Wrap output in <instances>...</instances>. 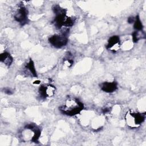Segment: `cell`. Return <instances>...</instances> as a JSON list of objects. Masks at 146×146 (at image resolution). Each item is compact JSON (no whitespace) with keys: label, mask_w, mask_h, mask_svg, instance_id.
I'll return each instance as SVG.
<instances>
[{"label":"cell","mask_w":146,"mask_h":146,"mask_svg":"<svg viewBox=\"0 0 146 146\" xmlns=\"http://www.w3.org/2000/svg\"><path fill=\"white\" fill-rule=\"evenodd\" d=\"M26 67L30 70V71L33 75V76H34L35 77L37 76V75L36 73V70H35L34 64V62L32 60H30L29 63L27 64Z\"/></svg>","instance_id":"obj_9"},{"label":"cell","mask_w":146,"mask_h":146,"mask_svg":"<svg viewBox=\"0 0 146 146\" xmlns=\"http://www.w3.org/2000/svg\"><path fill=\"white\" fill-rule=\"evenodd\" d=\"M132 39L134 42H137L139 40V37L138 36V33L137 31H134L132 33Z\"/></svg>","instance_id":"obj_10"},{"label":"cell","mask_w":146,"mask_h":146,"mask_svg":"<svg viewBox=\"0 0 146 146\" xmlns=\"http://www.w3.org/2000/svg\"><path fill=\"white\" fill-rule=\"evenodd\" d=\"M145 119L144 113H133L128 112L125 115V120L127 125L132 128H136L140 125Z\"/></svg>","instance_id":"obj_2"},{"label":"cell","mask_w":146,"mask_h":146,"mask_svg":"<svg viewBox=\"0 0 146 146\" xmlns=\"http://www.w3.org/2000/svg\"><path fill=\"white\" fill-rule=\"evenodd\" d=\"M101 89L106 92H113L117 89V83L115 82H104L102 84Z\"/></svg>","instance_id":"obj_6"},{"label":"cell","mask_w":146,"mask_h":146,"mask_svg":"<svg viewBox=\"0 0 146 146\" xmlns=\"http://www.w3.org/2000/svg\"><path fill=\"white\" fill-rule=\"evenodd\" d=\"M49 42L56 48H60L64 46L68 42V39L65 34L62 35H54L48 39Z\"/></svg>","instance_id":"obj_3"},{"label":"cell","mask_w":146,"mask_h":146,"mask_svg":"<svg viewBox=\"0 0 146 146\" xmlns=\"http://www.w3.org/2000/svg\"><path fill=\"white\" fill-rule=\"evenodd\" d=\"M83 104L80 101L75 99H69L66 100L65 104L60 107V111L65 115L74 116L79 113L83 109Z\"/></svg>","instance_id":"obj_1"},{"label":"cell","mask_w":146,"mask_h":146,"mask_svg":"<svg viewBox=\"0 0 146 146\" xmlns=\"http://www.w3.org/2000/svg\"><path fill=\"white\" fill-rule=\"evenodd\" d=\"M134 21H135V18L133 17H130L128 18V22L129 23H132L134 22Z\"/></svg>","instance_id":"obj_11"},{"label":"cell","mask_w":146,"mask_h":146,"mask_svg":"<svg viewBox=\"0 0 146 146\" xmlns=\"http://www.w3.org/2000/svg\"><path fill=\"white\" fill-rule=\"evenodd\" d=\"M120 46V39L118 36H111L108 41L107 45V48L111 50V51H117Z\"/></svg>","instance_id":"obj_5"},{"label":"cell","mask_w":146,"mask_h":146,"mask_svg":"<svg viewBox=\"0 0 146 146\" xmlns=\"http://www.w3.org/2000/svg\"><path fill=\"white\" fill-rule=\"evenodd\" d=\"M15 19L22 25L27 22V11L23 6H21L14 15Z\"/></svg>","instance_id":"obj_4"},{"label":"cell","mask_w":146,"mask_h":146,"mask_svg":"<svg viewBox=\"0 0 146 146\" xmlns=\"http://www.w3.org/2000/svg\"><path fill=\"white\" fill-rule=\"evenodd\" d=\"M1 61L9 66L13 62V58L8 52H3L0 55Z\"/></svg>","instance_id":"obj_7"},{"label":"cell","mask_w":146,"mask_h":146,"mask_svg":"<svg viewBox=\"0 0 146 146\" xmlns=\"http://www.w3.org/2000/svg\"><path fill=\"white\" fill-rule=\"evenodd\" d=\"M6 94H9V95H10V94H12V92H11V91L10 90H5V91Z\"/></svg>","instance_id":"obj_12"},{"label":"cell","mask_w":146,"mask_h":146,"mask_svg":"<svg viewBox=\"0 0 146 146\" xmlns=\"http://www.w3.org/2000/svg\"><path fill=\"white\" fill-rule=\"evenodd\" d=\"M133 27L135 30L137 31H141L143 29V25L141 23V22L139 18V17L137 15L136 17V19L134 21V25Z\"/></svg>","instance_id":"obj_8"}]
</instances>
